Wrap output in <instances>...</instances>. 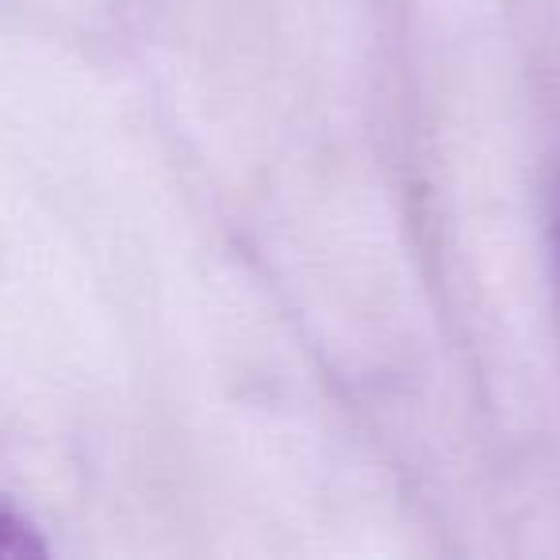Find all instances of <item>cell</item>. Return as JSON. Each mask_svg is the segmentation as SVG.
Here are the masks:
<instances>
[{"mask_svg":"<svg viewBox=\"0 0 560 560\" xmlns=\"http://www.w3.org/2000/svg\"><path fill=\"white\" fill-rule=\"evenodd\" d=\"M47 557V541L12 503L0 499V560H39Z\"/></svg>","mask_w":560,"mask_h":560,"instance_id":"6da1fadb","label":"cell"},{"mask_svg":"<svg viewBox=\"0 0 560 560\" xmlns=\"http://www.w3.org/2000/svg\"><path fill=\"white\" fill-rule=\"evenodd\" d=\"M557 257H560V215H557Z\"/></svg>","mask_w":560,"mask_h":560,"instance_id":"7a4b0ae2","label":"cell"}]
</instances>
